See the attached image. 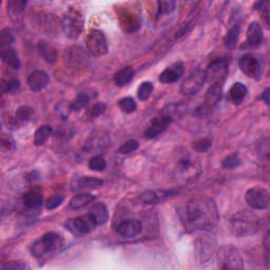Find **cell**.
Listing matches in <instances>:
<instances>
[{
	"label": "cell",
	"instance_id": "cell-1",
	"mask_svg": "<svg viewBox=\"0 0 270 270\" xmlns=\"http://www.w3.org/2000/svg\"><path fill=\"white\" fill-rule=\"evenodd\" d=\"M219 220L218 208L214 202L207 197H193L186 205L184 221L192 230H204L215 226Z\"/></svg>",
	"mask_w": 270,
	"mask_h": 270
},
{
	"label": "cell",
	"instance_id": "cell-2",
	"mask_svg": "<svg viewBox=\"0 0 270 270\" xmlns=\"http://www.w3.org/2000/svg\"><path fill=\"white\" fill-rule=\"evenodd\" d=\"M260 228V219L256 213L243 210L235 213L231 218V230L237 237L249 236L258 232Z\"/></svg>",
	"mask_w": 270,
	"mask_h": 270
},
{
	"label": "cell",
	"instance_id": "cell-3",
	"mask_svg": "<svg viewBox=\"0 0 270 270\" xmlns=\"http://www.w3.org/2000/svg\"><path fill=\"white\" fill-rule=\"evenodd\" d=\"M64 237L56 232H48L43 234L39 240L36 241L32 247L31 251L34 257H42L45 253L56 251L64 246Z\"/></svg>",
	"mask_w": 270,
	"mask_h": 270
},
{
	"label": "cell",
	"instance_id": "cell-4",
	"mask_svg": "<svg viewBox=\"0 0 270 270\" xmlns=\"http://www.w3.org/2000/svg\"><path fill=\"white\" fill-rule=\"evenodd\" d=\"M61 26H63V31L68 38H70V39L78 38L84 26V19L81 12L74 9V7L69 9L64 15Z\"/></svg>",
	"mask_w": 270,
	"mask_h": 270
},
{
	"label": "cell",
	"instance_id": "cell-5",
	"mask_svg": "<svg viewBox=\"0 0 270 270\" xmlns=\"http://www.w3.org/2000/svg\"><path fill=\"white\" fill-rule=\"evenodd\" d=\"M218 266L220 269H243V259L234 246H222L217 253Z\"/></svg>",
	"mask_w": 270,
	"mask_h": 270
},
{
	"label": "cell",
	"instance_id": "cell-6",
	"mask_svg": "<svg viewBox=\"0 0 270 270\" xmlns=\"http://www.w3.org/2000/svg\"><path fill=\"white\" fill-rule=\"evenodd\" d=\"M86 45L88 51L93 56H104L108 53V42L105 34L99 30L91 31L86 38Z\"/></svg>",
	"mask_w": 270,
	"mask_h": 270
},
{
	"label": "cell",
	"instance_id": "cell-7",
	"mask_svg": "<svg viewBox=\"0 0 270 270\" xmlns=\"http://www.w3.org/2000/svg\"><path fill=\"white\" fill-rule=\"evenodd\" d=\"M246 202L254 210H264L270 203L269 191L262 187L250 188L246 193Z\"/></svg>",
	"mask_w": 270,
	"mask_h": 270
},
{
	"label": "cell",
	"instance_id": "cell-8",
	"mask_svg": "<svg viewBox=\"0 0 270 270\" xmlns=\"http://www.w3.org/2000/svg\"><path fill=\"white\" fill-rule=\"evenodd\" d=\"M228 74V64L226 60L224 59H215L208 65L205 76L206 81L210 82L211 84L214 83H223L224 79L226 78Z\"/></svg>",
	"mask_w": 270,
	"mask_h": 270
},
{
	"label": "cell",
	"instance_id": "cell-9",
	"mask_svg": "<svg viewBox=\"0 0 270 270\" xmlns=\"http://www.w3.org/2000/svg\"><path fill=\"white\" fill-rule=\"evenodd\" d=\"M173 120V115L171 111H163L158 116L154 118L151 122L149 128L146 130L145 137L147 140H152V138H155L158 135H160L164 131L170 126V123Z\"/></svg>",
	"mask_w": 270,
	"mask_h": 270
},
{
	"label": "cell",
	"instance_id": "cell-10",
	"mask_svg": "<svg viewBox=\"0 0 270 270\" xmlns=\"http://www.w3.org/2000/svg\"><path fill=\"white\" fill-rule=\"evenodd\" d=\"M205 81V71L195 70L183 81L181 86V92L186 96L195 95L197 92L203 88Z\"/></svg>",
	"mask_w": 270,
	"mask_h": 270
},
{
	"label": "cell",
	"instance_id": "cell-11",
	"mask_svg": "<svg viewBox=\"0 0 270 270\" xmlns=\"http://www.w3.org/2000/svg\"><path fill=\"white\" fill-rule=\"evenodd\" d=\"M96 226V221L90 213L80 215V217H77L76 219H73L67 223V229H70L74 233L80 235L92 232Z\"/></svg>",
	"mask_w": 270,
	"mask_h": 270
},
{
	"label": "cell",
	"instance_id": "cell-12",
	"mask_svg": "<svg viewBox=\"0 0 270 270\" xmlns=\"http://www.w3.org/2000/svg\"><path fill=\"white\" fill-rule=\"evenodd\" d=\"M241 70L244 74H246L250 78L259 79L262 74V68L259 63V60L253 56L252 54L247 53L245 55L242 56L240 59V63H238Z\"/></svg>",
	"mask_w": 270,
	"mask_h": 270
},
{
	"label": "cell",
	"instance_id": "cell-13",
	"mask_svg": "<svg viewBox=\"0 0 270 270\" xmlns=\"http://www.w3.org/2000/svg\"><path fill=\"white\" fill-rule=\"evenodd\" d=\"M115 230L118 234L125 237H133L140 234L143 230L142 223L135 219H126L117 223Z\"/></svg>",
	"mask_w": 270,
	"mask_h": 270
},
{
	"label": "cell",
	"instance_id": "cell-14",
	"mask_svg": "<svg viewBox=\"0 0 270 270\" xmlns=\"http://www.w3.org/2000/svg\"><path fill=\"white\" fill-rule=\"evenodd\" d=\"M184 74V64L181 61L172 64L167 67L165 70L159 74L158 79L163 83H173L179 80Z\"/></svg>",
	"mask_w": 270,
	"mask_h": 270
},
{
	"label": "cell",
	"instance_id": "cell-15",
	"mask_svg": "<svg viewBox=\"0 0 270 270\" xmlns=\"http://www.w3.org/2000/svg\"><path fill=\"white\" fill-rule=\"evenodd\" d=\"M48 83H49V75L44 71L35 70L29 75L28 84L30 89L34 92L41 91L42 89H44L48 86Z\"/></svg>",
	"mask_w": 270,
	"mask_h": 270
},
{
	"label": "cell",
	"instance_id": "cell-16",
	"mask_svg": "<svg viewBox=\"0 0 270 270\" xmlns=\"http://www.w3.org/2000/svg\"><path fill=\"white\" fill-rule=\"evenodd\" d=\"M197 165L192 161L190 158H182L179 160L176 167V174L179 176L185 177V179H189V177H193L198 172Z\"/></svg>",
	"mask_w": 270,
	"mask_h": 270
},
{
	"label": "cell",
	"instance_id": "cell-17",
	"mask_svg": "<svg viewBox=\"0 0 270 270\" xmlns=\"http://www.w3.org/2000/svg\"><path fill=\"white\" fill-rule=\"evenodd\" d=\"M262 40H263V30L259 22L253 21L247 30V43L250 47L256 48L261 44Z\"/></svg>",
	"mask_w": 270,
	"mask_h": 270
},
{
	"label": "cell",
	"instance_id": "cell-18",
	"mask_svg": "<svg viewBox=\"0 0 270 270\" xmlns=\"http://www.w3.org/2000/svg\"><path fill=\"white\" fill-rule=\"evenodd\" d=\"M247 93H248V89H247L245 84L242 82H234L229 90L228 97L231 103L237 106L244 102L247 97Z\"/></svg>",
	"mask_w": 270,
	"mask_h": 270
},
{
	"label": "cell",
	"instance_id": "cell-19",
	"mask_svg": "<svg viewBox=\"0 0 270 270\" xmlns=\"http://www.w3.org/2000/svg\"><path fill=\"white\" fill-rule=\"evenodd\" d=\"M37 50L40 57L48 64H54L57 61V51L49 42L40 40L37 44Z\"/></svg>",
	"mask_w": 270,
	"mask_h": 270
},
{
	"label": "cell",
	"instance_id": "cell-20",
	"mask_svg": "<svg viewBox=\"0 0 270 270\" xmlns=\"http://www.w3.org/2000/svg\"><path fill=\"white\" fill-rule=\"evenodd\" d=\"M24 204L29 209H35V208L40 207L43 203V196L40 191L38 190H31L25 193L24 197Z\"/></svg>",
	"mask_w": 270,
	"mask_h": 270
},
{
	"label": "cell",
	"instance_id": "cell-21",
	"mask_svg": "<svg viewBox=\"0 0 270 270\" xmlns=\"http://www.w3.org/2000/svg\"><path fill=\"white\" fill-rule=\"evenodd\" d=\"M96 221L97 225H104L109 220V213H108L107 206L104 203H96L91 207L89 211Z\"/></svg>",
	"mask_w": 270,
	"mask_h": 270
},
{
	"label": "cell",
	"instance_id": "cell-22",
	"mask_svg": "<svg viewBox=\"0 0 270 270\" xmlns=\"http://www.w3.org/2000/svg\"><path fill=\"white\" fill-rule=\"evenodd\" d=\"M223 83L211 84L209 90L207 91L205 96V105L208 107H213L217 105L222 97Z\"/></svg>",
	"mask_w": 270,
	"mask_h": 270
},
{
	"label": "cell",
	"instance_id": "cell-23",
	"mask_svg": "<svg viewBox=\"0 0 270 270\" xmlns=\"http://www.w3.org/2000/svg\"><path fill=\"white\" fill-rule=\"evenodd\" d=\"M104 182L96 177H91V176H82L77 181L75 188L77 190H93L102 187Z\"/></svg>",
	"mask_w": 270,
	"mask_h": 270
},
{
	"label": "cell",
	"instance_id": "cell-24",
	"mask_svg": "<svg viewBox=\"0 0 270 270\" xmlns=\"http://www.w3.org/2000/svg\"><path fill=\"white\" fill-rule=\"evenodd\" d=\"M94 200H95V196L90 193L77 194L70 200V208L73 210H78L83 207L88 206L89 204L93 203Z\"/></svg>",
	"mask_w": 270,
	"mask_h": 270
},
{
	"label": "cell",
	"instance_id": "cell-25",
	"mask_svg": "<svg viewBox=\"0 0 270 270\" xmlns=\"http://www.w3.org/2000/svg\"><path fill=\"white\" fill-rule=\"evenodd\" d=\"M1 59L7 66L17 70L20 68V60L16 51L12 48H5L1 51Z\"/></svg>",
	"mask_w": 270,
	"mask_h": 270
},
{
	"label": "cell",
	"instance_id": "cell-26",
	"mask_svg": "<svg viewBox=\"0 0 270 270\" xmlns=\"http://www.w3.org/2000/svg\"><path fill=\"white\" fill-rule=\"evenodd\" d=\"M134 71L131 67H125L119 70L114 76V81L119 87H123L133 79Z\"/></svg>",
	"mask_w": 270,
	"mask_h": 270
},
{
	"label": "cell",
	"instance_id": "cell-27",
	"mask_svg": "<svg viewBox=\"0 0 270 270\" xmlns=\"http://www.w3.org/2000/svg\"><path fill=\"white\" fill-rule=\"evenodd\" d=\"M53 130L51 128V126L49 125H42L39 128L36 130L35 135H34V144L36 146H43L47 141L50 138V136L52 135Z\"/></svg>",
	"mask_w": 270,
	"mask_h": 270
},
{
	"label": "cell",
	"instance_id": "cell-28",
	"mask_svg": "<svg viewBox=\"0 0 270 270\" xmlns=\"http://www.w3.org/2000/svg\"><path fill=\"white\" fill-rule=\"evenodd\" d=\"M238 36H240V26L234 25L231 28L225 37V45L228 49H233L238 40Z\"/></svg>",
	"mask_w": 270,
	"mask_h": 270
},
{
	"label": "cell",
	"instance_id": "cell-29",
	"mask_svg": "<svg viewBox=\"0 0 270 270\" xmlns=\"http://www.w3.org/2000/svg\"><path fill=\"white\" fill-rule=\"evenodd\" d=\"M118 107L123 113L130 114V113H133L136 111L137 104L134 100V98L128 96V97H123V98L119 99Z\"/></svg>",
	"mask_w": 270,
	"mask_h": 270
},
{
	"label": "cell",
	"instance_id": "cell-30",
	"mask_svg": "<svg viewBox=\"0 0 270 270\" xmlns=\"http://www.w3.org/2000/svg\"><path fill=\"white\" fill-rule=\"evenodd\" d=\"M89 96L87 93H84V92H81L78 95L75 97V99L71 103L70 105V109L74 112H77L81 110L82 108L86 107L89 104Z\"/></svg>",
	"mask_w": 270,
	"mask_h": 270
},
{
	"label": "cell",
	"instance_id": "cell-31",
	"mask_svg": "<svg viewBox=\"0 0 270 270\" xmlns=\"http://www.w3.org/2000/svg\"><path fill=\"white\" fill-rule=\"evenodd\" d=\"M153 90H154V86L152 82L144 81L143 83H141V86L138 87L137 96L142 100V102H146V100L149 99V97L151 96Z\"/></svg>",
	"mask_w": 270,
	"mask_h": 270
},
{
	"label": "cell",
	"instance_id": "cell-32",
	"mask_svg": "<svg viewBox=\"0 0 270 270\" xmlns=\"http://www.w3.org/2000/svg\"><path fill=\"white\" fill-rule=\"evenodd\" d=\"M240 165H241V158L237 153L230 154L229 156L224 158V160L222 161V166L225 169H234V168H237Z\"/></svg>",
	"mask_w": 270,
	"mask_h": 270
},
{
	"label": "cell",
	"instance_id": "cell-33",
	"mask_svg": "<svg viewBox=\"0 0 270 270\" xmlns=\"http://www.w3.org/2000/svg\"><path fill=\"white\" fill-rule=\"evenodd\" d=\"M107 167V163L103 156L96 155L89 160V168L93 171H104Z\"/></svg>",
	"mask_w": 270,
	"mask_h": 270
},
{
	"label": "cell",
	"instance_id": "cell-34",
	"mask_svg": "<svg viewBox=\"0 0 270 270\" xmlns=\"http://www.w3.org/2000/svg\"><path fill=\"white\" fill-rule=\"evenodd\" d=\"M160 196L157 194V192L149 190V191L143 192V193L140 195V198H141L142 202H144L146 204H157L159 200H161Z\"/></svg>",
	"mask_w": 270,
	"mask_h": 270
},
{
	"label": "cell",
	"instance_id": "cell-35",
	"mask_svg": "<svg viewBox=\"0 0 270 270\" xmlns=\"http://www.w3.org/2000/svg\"><path fill=\"white\" fill-rule=\"evenodd\" d=\"M34 114V109L29 106H22L18 108V110L16 112V118L21 121H27L31 117L33 116Z\"/></svg>",
	"mask_w": 270,
	"mask_h": 270
},
{
	"label": "cell",
	"instance_id": "cell-36",
	"mask_svg": "<svg viewBox=\"0 0 270 270\" xmlns=\"http://www.w3.org/2000/svg\"><path fill=\"white\" fill-rule=\"evenodd\" d=\"M140 147V144H138L137 141L135 140H131L126 142L125 144H122L120 147L118 148L117 152L120 154H130L134 151H136Z\"/></svg>",
	"mask_w": 270,
	"mask_h": 270
},
{
	"label": "cell",
	"instance_id": "cell-37",
	"mask_svg": "<svg viewBox=\"0 0 270 270\" xmlns=\"http://www.w3.org/2000/svg\"><path fill=\"white\" fill-rule=\"evenodd\" d=\"M14 41V37L11 33L9 29H3L0 32V45H1V49L10 48L9 45Z\"/></svg>",
	"mask_w": 270,
	"mask_h": 270
},
{
	"label": "cell",
	"instance_id": "cell-38",
	"mask_svg": "<svg viewBox=\"0 0 270 270\" xmlns=\"http://www.w3.org/2000/svg\"><path fill=\"white\" fill-rule=\"evenodd\" d=\"M64 199L65 196L63 194H54L47 199V202H45V208H47L48 210L56 209L58 206L63 204Z\"/></svg>",
	"mask_w": 270,
	"mask_h": 270
},
{
	"label": "cell",
	"instance_id": "cell-39",
	"mask_svg": "<svg viewBox=\"0 0 270 270\" xmlns=\"http://www.w3.org/2000/svg\"><path fill=\"white\" fill-rule=\"evenodd\" d=\"M20 88V81L17 78H12L5 81L2 84V92L3 93H13Z\"/></svg>",
	"mask_w": 270,
	"mask_h": 270
},
{
	"label": "cell",
	"instance_id": "cell-40",
	"mask_svg": "<svg viewBox=\"0 0 270 270\" xmlns=\"http://www.w3.org/2000/svg\"><path fill=\"white\" fill-rule=\"evenodd\" d=\"M212 142L209 138H199V140L195 141L193 143V149L197 152H206L208 149L211 147Z\"/></svg>",
	"mask_w": 270,
	"mask_h": 270
},
{
	"label": "cell",
	"instance_id": "cell-41",
	"mask_svg": "<svg viewBox=\"0 0 270 270\" xmlns=\"http://www.w3.org/2000/svg\"><path fill=\"white\" fill-rule=\"evenodd\" d=\"M158 4V15L169 14L174 11L175 2L174 1H159Z\"/></svg>",
	"mask_w": 270,
	"mask_h": 270
},
{
	"label": "cell",
	"instance_id": "cell-42",
	"mask_svg": "<svg viewBox=\"0 0 270 270\" xmlns=\"http://www.w3.org/2000/svg\"><path fill=\"white\" fill-rule=\"evenodd\" d=\"M2 269H13V270H22V269H29V265L27 263H24L21 261H11L7 263L1 265Z\"/></svg>",
	"mask_w": 270,
	"mask_h": 270
},
{
	"label": "cell",
	"instance_id": "cell-43",
	"mask_svg": "<svg viewBox=\"0 0 270 270\" xmlns=\"http://www.w3.org/2000/svg\"><path fill=\"white\" fill-rule=\"evenodd\" d=\"M106 110V105L104 103H97L90 111L91 117H97L99 115H102Z\"/></svg>",
	"mask_w": 270,
	"mask_h": 270
},
{
	"label": "cell",
	"instance_id": "cell-44",
	"mask_svg": "<svg viewBox=\"0 0 270 270\" xmlns=\"http://www.w3.org/2000/svg\"><path fill=\"white\" fill-rule=\"evenodd\" d=\"M269 91H270L269 88H267V89L264 91V93L262 94V99H263L267 105H269Z\"/></svg>",
	"mask_w": 270,
	"mask_h": 270
}]
</instances>
